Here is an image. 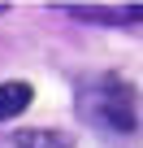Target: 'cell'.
Instances as JSON below:
<instances>
[{
	"mask_svg": "<svg viewBox=\"0 0 143 148\" xmlns=\"http://www.w3.org/2000/svg\"><path fill=\"white\" fill-rule=\"evenodd\" d=\"M13 148H74V139L61 131H13Z\"/></svg>",
	"mask_w": 143,
	"mask_h": 148,
	"instance_id": "obj_4",
	"label": "cell"
},
{
	"mask_svg": "<svg viewBox=\"0 0 143 148\" xmlns=\"http://www.w3.org/2000/svg\"><path fill=\"white\" fill-rule=\"evenodd\" d=\"M83 113L100 126H113V131H134V105H130V92L117 87L113 79H100L91 83L83 96Z\"/></svg>",
	"mask_w": 143,
	"mask_h": 148,
	"instance_id": "obj_1",
	"label": "cell"
},
{
	"mask_svg": "<svg viewBox=\"0 0 143 148\" xmlns=\"http://www.w3.org/2000/svg\"><path fill=\"white\" fill-rule=\"evenodd\" d=\"M30 83H22V79H13V83H0V122H9L13 113H22L26 105H30Z\"/></svg>",
	"mask_w": 143,
	"mask_h": 148,
	"instance_id": "obj_3",
	"label": "cell"
},
{
	"mask_svg": "<svg viewBox=\"0 0 143 148\" xmlns=\"http://www.w3.org/2000/svg\"><path fill=\"white\" fill-rule=\"evenodd\" d=\"M5 9H9V5H0V13H5Z\"/></svg>",
	"mask_w": 143,
	"mask_h": 148,
	"instance_id": "obj_5",
	"label": "cell"
},
{
	"mask_svg": "<svg viewBox=\"0 0 143 148\" xmlns=\"http://www.w3.org/2000/svg\"><path fill=\"white\" fill-rule=\"evenodd\" d=\"M69 18L78 22H100V26H126V22H143V5H121V9H108V5H65Z\"/></svg>",
	"mask_w": 143,
	"mask_h": 148,
	"instance_id": "obj_2",
	"label": "cell"
}]
</instances>
